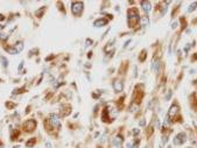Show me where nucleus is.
Segmentation results:
<instances>
[{"instance_id": "obj_1", "label": "nucleus", "mask_w": 197, "mask_h": 148, "mask_svg": "<svg viewBox=\"0 0 197 148\" xmlns=\"http://www.w3.org/2000/svg\"><path fill=\"white\" fill-rule=\"evenodd\" d=\"M140 18H139V13L136 8H129L127 11V21H128V25L131 28H134L136 26V23L139 22Z\"/></svg>"}, {"instance_id": "obj_17", "label": "nucleus", "mask_w": 197, "mask_h": 148, "mask_svg": "<svg viewBox=\"0 0 197 148\" xmlns=\"http://www.w3.org/2000/svg\"><path fill=\"white\" fill-rule=\"evenodd\" d=\"M154 71H155V72H157V71H159V61H156V62H155V64H154Z\"/></svg>"}, {"instance_id": "obj_8", "label": "nucleus", "mask_w": 197, "mask_h": 148, "mask_svg": "<svg viewBox=\"0 0 197 148\" xmlns=\"http://www.w3.org/2000/svg\"><path fill=\"white\" fill-rule=\"evenodd\" d=\"M123 141H124L123 136H121V135H117L116 138H114V140H113V146L116 148H120L121 145H123Z\"/></svg>"}, {"instance_id": "obj_7", "label": "nucleus", "mask_w": 197, "mask_h": 148, "mask_svg": "<svg viewBox=\"0 0 197 148\" xmlns=\"http://www.w3.org/2000/svg\"><path fill=\"white\" fill-rule=\"evenodd\" d=\"M106 25H107V19H104V18L98 19V20H96L93 22V26H95V27H97V28L104 27V26H106Z\"/></svg>"}, {"instance_id": "obj_2", "label": "nucleus", "mask_w": 197, "mask_h": 148, "mask_svg": "<svg viewBox=\"0 0 197 148\" xmlns=\"http://www.w3.org/2000/svg\"><path fill=\"white\" fill-rule=\"evenodd\" d=\"M83 8H84V4L81 3V1H73L71 3V12L75 16H79L83 12Z\"/></svg>"}, {"instance_id": "obj_10", "label": "nucleus", "mask_w": 197, "mask_h": 148, "mask_svg": "<svg viewBox=\"0 0 197 148\" xmlns=\"http://www.w3.org/2000/svg\"><path fill=\"white\" fill-rule=\"evenodd\" d=\"M141 6H142V8H144V11L146 13H148L149 11H151V3H149V1H142Z\"/></svg>"}, {"instance_id": "obj_3", "label": "nucleus", "mask_w": 197, "mask_h": 148, "mask_svg": "<svg viewBox=\"0 0 197 148\" xmlns=\"http://www.w3.org/2000/svg\"><path fill=\"white\" fill-rule=\"evenodd\" d=\"M22 127L26 132H33L36 127V121L34 120V119H28V120H26L25 123H23Z\"/></svg>"}, {"instance_id": "obj_5", "label": "nucleus", "mask_w": 197, "mask_h": 148, "mask_svg": "<svg viewBox=\"0 0 197 148\" xmlns=\"http://www.w3.org/2000/svg\"><path fill=\"white\" fill-rule=\"evenodd\" d=\"M49 121H50V125L55 128H60L61 126V121H60V118H58L56 114H51L50 118H49Z\"/></svg>"}, {"instance_id": "obj_20", "label": "nucleus", "mask_w": 197, "mask_h": 148, "mask_svg": "<svg viewBox=\"0 0 197 148\" xmlns=\"http://www.w3.org/2000/svg\"><path fill=\"white\" fill-rule=\"evenodd\" d=\"M170 95H172V92H170V91H169V92H168V95L166 96V99H167V100H168V99H169V98H170Z\"/></svg>"}, {"instance_id": "obj_6", "label": "nucleus", "mask_w": 197, "mask_h": 148, "mask_svg": "<svg viewBox=\"0 0 197 148\" xmlns=\"http://www.w3.org/2000/svg\"><path fill=\"white\" fill-rule=\"evenodd\" d=\"M113 89L116 92H121V91L124 90V83L121 82V80L117 79L113 82Z\"/></svg>"}, {"instance_id": "obj_4", "label": "nucleus", "mask_w": 197, "mask_h": 148, "mask_svg": "<svg viewBox=\"0 0 197 148\" xmlns=\"http://www.w3.org/2000/svg\"><path fill=\"white\" fill-rule=\"evenodd\" d=\"M185 140H187V135H185V133H179L174 138L173 142H174V145H183V143L185 142Z\"/></svg>"}, {"instance_id": "obj_11", "label": "nucleus", "mask_w": 197, "mask_h": 148, "mask_svg": "<svg viewBox=\"0 0 197 148\" xmlns=\"http://www.w3.org/2000/svg\"><path fill=\"white\" fill-rule=\"evenodd\" d=\"M14 49H15L16 51H18V53H20V51L23 49V42H21V41L16 42V44L14 45Z\"/></svg>"}, {"instance_id": "obj_13", "label": "nucleus", "mask_w": 197, "mask_h": 148, "mask_svg": "<svg viewBox=\"0 0 197 148\" xmlns=\"http://www.w3.org/2000/svg\"><path fill=\"white\" fill-rule=\"evenodd\" d=\"M1 29H3V27L0 26V39H1V40H7V39H8L7 34H5V33H3V32H1Z\"/></svg>"}, {"instance_id": "obj_21", "label": "nucleus", "mask_w": 197, "mask_h": 148, "mask_svg": "<svg viewBox=\"0 0 197 148\" xmlns=\"http://www.w3.org/2000/svg\"><path fill=\"white\" fill-rule=\"evenodd\" d=\"M140 125L144 126V125H145V120H141V121H140Z\"/></svg>"}, {"instance_id": "obj_18", "label": "nucleus", "mask_w": 197, "mask_h": 148, "mask_svg": "<svg viewBox=\"0 0 197 148\" xmlns=\"http://www.w3.org/2000/svg\"><path fill=\"white\" fill-rule=\"evenodd\" d=\"M23 90H25V88H22V89H18V90H14V92H13V93H21Z\"/></svg>"}, {"instance_id": "obj_12", "label": "nucleus", "mask_w": 197, "mask_h": 148, "mask_svg": "<svg viewBox=\"0 0 197 148\" xmlns=\"http://www.w3.org/2000/svg\"><path fill=\"white\" fill-rule=\"evenodd\" d=\"M6 49V51H7V53H10V54H12V55H14V54H18V51L15 50L14 49V47L13 48H10V47H7V48H5Z\"/></svg>"}, {"instance_id": "obj_9", "label": "nucleus", "mask_w": 197, "mask_h": 148, "mask_svg": "<svg viewBox=\"0 0 197 148\" xmlns=\"http://www.w3.org/2000/svg\"><path fill=\"white\" fill-rule=\"evenodd\" d=\"M177 112H179V106H177V105H173L172 107H170L169 112H168V118L175 117L177 114Z\"/></svg>"}, {"instance_id": "obj_22", "label": "nucleus", "mask_w": 197, "mask_h": 148, "mask_svg": "<svg viewBox=\"0 0 197 148\" xmlns=\"http://www.w3.org/2000/svg\"><path fill=\"white\" fill-rule=\"evenodd\" d=\"M22 65H23V62H21V64H20V67H19V70H21V68H22Z\"/></svg>"}, {"instance_id": "obj_16", "label": "nucleus", "mask_w": 197, "mask_h": 148, "mask_svg": "<svg viewBox=\"0 0 197 148\" xmlns=\"http://www.w3.org/2000/svg\"><path fill=\"white\" fill-rule=\"evenodd\" d=\"M196 6H197V3L191 4V5H190V7L188 8V11H189V12H192V11H195V10H196Z\"/></svg>"}, {"instance_id": "obj_19", "label": "nucleus", "mask_w": 197, "mask_h": 148, "mask_svg": "<svg viewBox=\"0 0 197 148\" xmlns=\"http://www.w3.org/2000/svg\"><path fill=\"white\" fill-rule=\"evenodd\" d=\"M142 23H144V25H148V19L147 18H142Z\"/></svg>"}, {"instance_id": "obj_15", "label": "nucleus", "mask_w": 197, "mask_h": 148, "mask_svg": "<svg viewBox=\"0 0 197 148\" xmlns=\"http://www.w3.org/2000/svg\"><path fill=\"white\" fill-rule=\"evenodd\" d=\"M0 58H1V62H3V67H4V68H7V65H8V61L6 60V58L4 57V56H1Z\"/></svg>"}, {"instance_id": "obj_14", "label": "nucleus", "mask_w": 197, "mask_h": 148, "mask_svg": "<svg viewBox=\"0 0 197 148\" xmlns=\"http://www.w3.org/2000/svg\"><path fill=\"white\" fill-rule=\"evenodd\" d=\"M35 143V139H30V140H28L27 142H26V147H32V146Z\"/></svg>"}]
</instances>
